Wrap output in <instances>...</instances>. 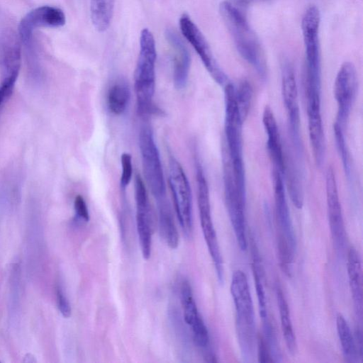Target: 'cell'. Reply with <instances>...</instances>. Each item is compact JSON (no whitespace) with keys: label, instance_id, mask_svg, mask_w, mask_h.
Segmentation results:
<instances>
[{"label":"cell","instance_id":"6da1fadb","mask_svg":"<svg viewBox=\"0 0 363 363\" xmlns=\"http://www.w3.org/2000/svg\"><path fill=\"white\" fill-rule=\"evenodd\" d=\"M220 13L240 56L264 80L267 66L259 38L243 14L228 1L220 4Z\"/></svg>","mask_w":363,"mask_h":363},{"label":"cell","instance_id":"7a4b0ae2","mask_svg":"<svg viewBox=\"0 0 363 363\" xmlns=\"http://www.w3.org/2000/svg\"><path fill=\"white\" fill-rule=\"evenodd\" d=\"M156 59L155 38L148 28H144L140 35V51L134 73L138 111L142 116L152 110Z\"/></svg>","mask_w":363,"mask_h":363},{"label":"cell","instance_id":"3957f363","mask_svg":"<svg viewBox=\"0 0 363 363\" xmlns=\"http://www.w3.org/2000/svg\"><path fill=\"white\" fill-rule=\"evenodd\" d=\"M230 292L235 311L238 337L243 356L252 353L255 343V313L247 278L240 269L232 276Z\"/></svg>","mask_w":363,"mask_h":363},{"label":"cell","instance_id":"277c9868","mask_svg":"<svg viewBox=\"0 0 363 363\" xmlns=\"http://www.w3.org/2000/svg\"><path fill=\"white\" fill-rule=\"evenodd\" d=\"M225 133L227 141L228 156L235 179H245L242 154V124L236 100L235 86L227 82L225 84Z\"/></svg>","mask_w":363,"mask_h":363},{"label":"cell","instance_id":"5b68a950","mask_svg":"<svg viewBox=\"0 0 363 363\" xmlns=\"http://www.w3.org/2000/svg\"><path fill=\"white\" fill-rule=\"evenodd\" d=\"M320 15L315 6H309L301 21L306 63V87L308 90L321 89V65L319 40Z\"/></svg>","mask_w":363,"mask_h":363},{"label":"cell","instance_id":"8992f818","mask_svg":"<svg viewBox=\"0 0 363 363\" xmlns=\"http://www.w3.org/2000/svg\"><path fill=\"white\" fill-rule=\"evenodd\" d=\"M196 168L197 202L201 227L218 279L220 284H223L224 279L223 259L211 217L208 186L201 165L197 164Z\"/></svg>","mask_w":363,"mask_h":363},{"label":"cell","instance_id":"52a82bcc","mask_svg":"<svg viewBox=\"0 0 363 363\" xmlns=\"http://www.w3.org/2000/svg\"><path fill=\"white\" fill-rule=\"evenodd\" d=\"M139 148L145 180L157 201L166 199L165 182L159 150L151 128L145 125L139 132Z\"/></svg>","mask_w":363,"mask_h":363},{"label":"cell","instance_id":"ba28073f","mask_svg":"<svg viewBox=\"0 0 363 363\" xmlns=\"http://www.w3.org/2000/svg\"><path fill=\"white\" fill-rule=\"evenodd\" d=\"M223 183L229 218L239 247L245 251L247 247L245 215L246 194L241 192L236 186L231 164L226 155H223Z\"/></svg>","mask_w":363,"mask_h":363},{"label":"cell","instance_id":"9c48e42d","mask_svg":"<svg viewBox=\"0 0 363 363\" xmlns=\"http://www.w3.org/2000/svg\"><path fill=\"white\" fill-rule=\"evenodd\" d=\"M168 182L177 218L189 236L193 229L191 191L182 165L173 156L169 158Z\"/></svg>","mask_w":363,"mask_h":363},{"label":"cell","instance_id":"30bf717a","mask_svg":"<svg viewBox=\"0 0 363 363\" xmlns=\"http://www.w3.org/2000/svg\"><path fill=\"white\" fill-rule=\"evenodd\" d=\"M281 93L289 119L291 143L294 154L301 160L303 147L300 130L298 89L294 67L288 60L281 65Z\"/></svg>","mask_w":363,"mask_h":363},{"label":"cell","instance_id":"8fae6325","mask_svg":"<svg viewBox=\"0 0 363 363\" xmlns=\"http://www.w3.org/2000/svg\"><path fill=\"white\" fill-rule=\"evenodd\" d=\"M357 75L351 62L340 67L334 83V96L337 104L335 123L345 129L357 91Z\"/></svg>","mask_w":363,"mask_h":363},{"label":"cell","instance_id":"7c38bea8","mask_svg":"<svg viewBox=\"0 0 363 363\" xmlns=\"http://www.w3.org/2000/svg\"><path fill=\"white\" fill-rule=\"evenodd\" d=\"M63 11L51 6H42L28 12L18 26V35L25 49L34 48L33 30L38 28H60L65 24Z\"/></svg>","mask_w":363,"mask_h":363},{"label":"cell","instance_id":"4fadbf2b","mask_svg":"<svg viewBox=\"0 0 363 363\" xmlns=\"http://www.w3.org/2000/svg\"><path fill=\"white\" fill-rule=\"evenodd\" d=\"M181 32L186 40L192 46L206 69L214 80L219 84L227 83V77L216 61L211 48L200 29L186 15L183 14L179 18Z\"/></svg>","mask_w":363,"mask_h":363},{"label":"cell","instance_id":"5bb4252c","mask_svg":"<svg viewBox=\"0 0 363 363\" xmlns=\"http://www.w3.org/2000/svg\"><path fill=\"white\" fill-rule=\"evenodd\" d=\"M326 201L330 229L332 238L338 250H342L346 243V231L339 199L334 169L328 168L325 176Z\"/></svg>","mask_w":363,"mask_h":363},{"label":"cell","instance_id":"9a60e30c","mask_svg":"<svg viewBox=\"0 0 363 363\" xmlns=\"http://www.w3.org/2000/svg\"><path fill=\"white\" fill-rule=\"evenodd\" d=\"M136 228L143 257L148 259L152 248V220L147 190L139 174L135 177Z\"/></svg>","mask_w":363,"mask_h":363},{"label":"cell","instance_id":"2e32d148","mask_svg":"<svg viewBox=\"0 0 363 363\" xmlns=\"http://www.w3.org/2000/svg\"><path fill=\"white\" fill-rule=\"evenodd\" d=\"M21 42L12 28H5L0 34L1 81L16 82L21 65Z\"/></svg>","mask_w":363,"mask_h":363},{"label":"cell","instance_id":"e0dca14e","mask_svg":"<svg viewBox=\"0 0 363 363\" xmlns=\"http://www.w3.org/2000/svg\"><path fill=\"white\" fill-rule=\"evenodd\" d=\"M180 298L186 323L191 328L194 341L200 348L209 344L207 328L199 313L190 283L183 279L180 284Z\"/></svg>","mask_w":363,"mask_h":363},{"label":"cell","instance_id":"ac0fdd59","mask_svg":"<svg viewBox=\"0 0 363 363\" xmlns=\"http://www.w3.org/2000/svg\"><path fill=\"white\" fill-rule=\"evenodd\" d=\"M273 187L274 194L275 212L279 232L284 235L289 242L296 249V238L290 217L281 173L273 169Z\"/></svg>","mask_w":363,"mask_h":363},{"label":"cell","instance_id":"d6986e66","mask_svg":"<svg viewBox=\"0 0 363 363\" xmlns=\"http://www.w3.org/2000/svg\"><path fill=\"white\" fill-rule=\"evenodd\" d=\"M167 40L174 50L173 81L178 89H184L188 81L191 65V56L182 39L172 29L165 32Z\"/></svg>","mask_w":363,"mask_h":363},{"label":"cell","instance_id":"ffe728a7","mask_svg":"<svg viewBox=\"0 0 363 363\" xmlns=\"http://www.w3.org/2000/svg\"><path fill=\"white\" fill-rule=\"evenodd\" d=\"M262 123L267 135V147L273 163L274 169L282 176L284 171V153L282 148L277 123L269 106H266L262 113Z\"/></svg>","mask_w":363,"mask_h":363},{"label":"cell","instance_id":"44dd1931","mask_svg":"<svg viewBox=\"0 0 363 363\" xmlns=\"http://www.w3.org/2000/svg\"><path fill=\"white\" fill-rule=\"evenodd\" d=\"M347 270L352 293L354 311L358 319H362L363 292L362 269L359 255L357 250L351 247L347 255Z\"/></svg>","mask_w":363,"mask_h":363},{"label":"cell","instance_id":"7402d4cb","mask_svg":"<svg viewBox=\"0 0 363 363\" xmlns=\"http://www.w3.org/2000/svg\"><path fill=\"white\" fill-rule=\"evenodd\" d=\"M284 177L286 178L287 188L293 204L298 209L303 205L301 175L294 156L284 155Z\"/></svg>","mask_w":363,"mask_h":363},{"label":"cell","instance_id":"603a6c76","mask_svg":"<svg viewBox=\"0 0 363 363\" xmlns=\"http://www.w3.org/2000/svg\"><path fill=\"white\" fill-rule=\"evenodd\" d=\"M157 203L160 234L167 245L175 249L179 245V234L170 207L166 199L157 201Z\"/></svg>","mask_w":363,"mask_h":363},{"label":"cell","instance_id":"cb8c5ba5","mask_svg":"<svg viewBox=\"0 0 363 363\" xmlns=\"http://www.w3.org/2000/svg\"><path fill=\"white\" fill-rule=\"evenodd\" d=\"M276 296L285 343L289 352L294 354L296 350V336L292 326L288 303L282 290L279 286L276 289Z\"/></svg>","mask_w":363,"mask_h":363},{"label":"cell","instance_id":"d4e9b609","mask_svg":"<svg viewBox=\"0 0 363 363\" xmlns=\"http://www.w3.org/2000/svg\"><path fill=\"white\" fill-rule=\"evenodd\" d=\"M115 0H90L91 23L99 32L106 30L111 22Z\"/></svg>","mask_w":363,"mask_h":363},{"label":"cell","instance_id":"484cf974","mask_svg":"<svg viewBox=\"0 0 363 363\" xmlns=\"http://www.w3.org/2000/svg\"><path fill=\"white\" fill-rule=\"evenodd\" d=\"M130 98L128 85L123 81L113 83L107 94V106L115 115L122 114L127 108Z\"/></svg>","mask_w":363,"mask_h":363},{"label":"cell","instance_id":"4316f807","mask_svg":"<svg viewBox=\"0 0 363 363\" xmlns=\"http://www.w3.org/2000/svg\"><path fill=\"white\" fill-rule=\"evenodd\" d=\"M336 327L343 354L348 362L357 361L358 352L350 328L341 313L336 316Z\"/></svg>","mask_w":363,"mask_h":363},{"label":"cell","instance_id":"83f0119b","mask_svg":"<svg viewBox=\"0 0 363 363\" xmlns=\"http://www.w3.org/2000/svg\"><path fill=\"white\" fill-rule=\"evenodd\" d=\"M252 268L253 272V275L255 278L257 297L258 301L259 306V312L261 318L262 319L263 324L265 325L269 323L267 316V303H266V297L264 286L262 284V270L260 264L259 257L257 254V251L255 249V245H252Z\"/></svg>","mask_w":363,"mask_h":363},{"label":"cell","instance_id":"f1b7e54d","mask_svg":"<svg viewBox=\"0 0 363 363\" xmlns=\"http://www.w3.org/2000/svg\"><path fill=\"white\" fill-rule=\"evenodd\" d=\"M334 136L337 152L341 157L343 169L349 182L352 181V167L350 160V153L347 148L345 139V130L337 123L333 126Z\"/></svg>","mask_w":363,"mask_h":363},{"label":"cell","instance_id":"f546056e","mask_svg":"<svg viewBox=\"0 0 363 363\" xmlns=\"http://www.w3.org/2000/svg\"><path fill=\"white\" fill-rule=\"evenodd\" d=\"M252 88L249 82L243 80L235 87V100L241 118L245 121L250 111Z\"/></svg>","mask_w":363,"mask_h":363},{"label":"cell","instance_id":"4dcf8cb0","mask_svg":"<svg viewBox=\"0 0 363 363\" xmlns=\"http://www.w3.org/2000/svg\"><path fill=\"white\" fill-rule=\"evenodd\" d=\"M121 164L122 168L121 185L125 189L130 184L133 176L132 156L128 152L123 153L121 157Z\"/></svg>","mask_w":363,"mask_h":363},{"label":"cell","instance_id":"1f68e13d","mask_svg":"<svg viewBox=\"0 0 363 363\" xmlns=\"http://www.w3.org/2000/svg\"><path fill=\"white\" fill-rule=\"evenodd\" d=\"M56 297L59 311L63 317L69 318L72 313V308L69 301L60 285H57L56 287Z\"/></svg>","mask_w":363,"mask_h":363},{"label":"cell","instance_id":"d6a6232c","mask_svg":"<svg viewBox=\"0 0 363 363\" xmlns=\"http://www.w3.org/2000/svg\"><path fill=\"white\" fill-rule=\"evenodd\" d=\"M74 208L76 219L87 223L89 220V213L86 201L81 195L76 196L74 201Z\"/></svg>","mask_w":363,"mask_h":363},{"label":"cell","instance_id":"836d02e7","mask_svg":"<svg viewBox=\"0 0 363 363\" xmlns=\"http://www.w3.org/2000/svg\"><path fill=\"white\" fill-rule=\"evenodd\" d=\"M257 357L259 362H273V357L271 355V351L266 339L259 335L257 336Z\"/></svg>","mask_w":363,"mask_h":363},{"label":"cell","instance_id":"e575fe53","mask_svg":"<svg viewBox=\"0 0 363 363\" xmlns=\"http://www.w3.org/2000/svg\"><path fill=\"white\" fill-rule=\"evenodd\" d=\"M23 362L33 363L36 362L37 360L35 359V357L33 354L28 353L24 356Z\"/></svg>","mask_w":363,"mask_h":363},{"label":"cell","instance_id":"d590c367","mask_svg":"<svg viewBox=\"0 0 363 363\" xmlns=\"http://www.w3.org/2000/svg\"><path fill=\"white\" fill-rule=\"evenodd\" d=\"M240 1H242L244 3H247V2L250 1L251 0H240Z\"/></svg>","mask_w":363,"mask_h":363},{"label":"cell","instance_id":"8d00e7d4","mask_svg":"<svg viewBox=\"0 0 363 363\" xmlns=\"http://www.w3.org/2000/svg\"><path fill=\"white\" fill-rule=\"evenodd\" d=\"M0 362H1V361H0Z\"/></svg>","mask_w":363,"mask_h":363}]
</instances>
